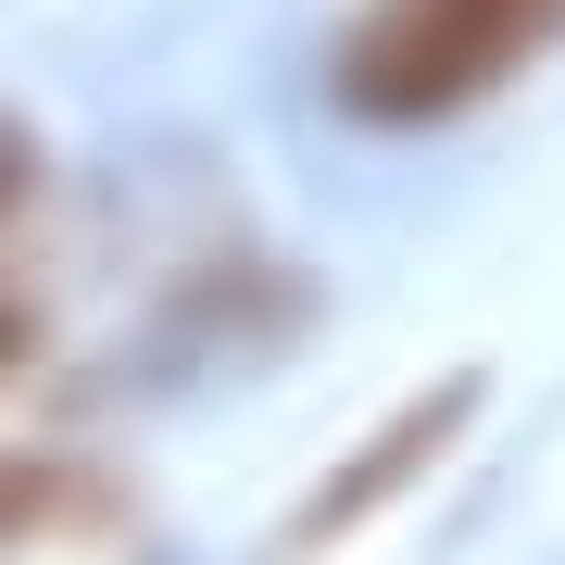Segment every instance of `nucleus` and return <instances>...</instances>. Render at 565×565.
I'll return each instance as SVG.
<instances>
[{"mask_svg":"<svg viewBox=\"0 0 565 565\" xmlns=\"http://www.w3.org/2000/svg\"><path fill=\"white\" fill-rule=\"evenodd\" d=\"M565 39V0H377L340 51V102L364 126H440Z\"/></svg>","mask_w":565,"mask_h":565,"instance_id":"nucleus-1","label":"nucleus"},{"mask_svg":"<svg viewBox=\"0 0 565 565\" xmlns=\"http://www.w3.org/2000/svg\"><path fill=\"white\" fill-rule=\"evenodd\" d=\"M465 415H478V377H440V390H427L415 415H390L377 440H364V452L340 465V478H327L315 503H302V541H340V527H352L364 503H390L403 478H427V465H440V440H452Z\"/></svg>","mask_w":565,"mask_h":565,"instance_id":"nucleus-2","label":"nucleus"}]
</instances>
